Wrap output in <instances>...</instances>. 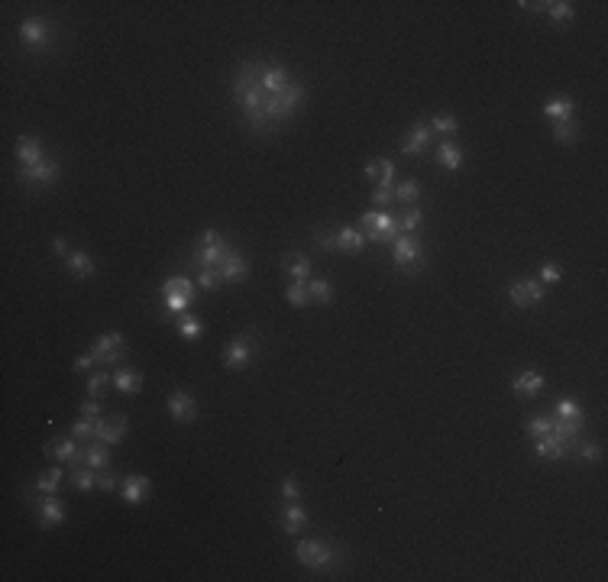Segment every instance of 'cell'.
Returning a JSON list of instances; mask_svg holds the SVG:
<instances>
[{
    "instance_id": "1",
    "label": "cell",
    "mask_w": 608,
    "mask_h": 582,
    "mask_svg": "<svg viewBox=\"0 0 608 582\" xmlns=\"http://www.w3.org/2000/svg\"><path fill=\"white\" fill-rule=\"evenodd\" d=\"M230 94L243 113L246 130L256 136H269L298 113V107L308 98V88L294 81L282 62L246 58L233 75Z\"/></svg>"
},
{
    "instance_id": "2",
    "label": "cell",
    "mask_w": 608,
    "mask_h": 582,
    "mask_svg": "<svg viewBox=\"0 0 608 582\" xmlns=\"http://www.w3.org/2000/svg\"><path fill=\"white\" fill-rule=\"evenodd\" d=\"M294 560L301 563V566L314 569V573H334L336 566H340V550L330 544V540H321V537H308L301 540L298 547H294Z\"/></svg>"
},
{
    "instance_id": "3",
    "label": "cell",
    "mask_w": 608,
    "mask_h": 582,
    "mask_svg": "<svg viewBox=\"0 0 608 582\" xmlns=\"http://www.w3.org/2000/svg\"><path fill=\"white\" fill-rule=\"evenodd\" d=\"M230 253H233V246H230V239H227V233L207 227V230H201V237H197L191 262H195L197 269H220Z\"/></svg>"
},
{
    "instance_id": "4",
    "label": "cell",
    "mask_w": 608,
    "mask_h": 582,
    "mask_svg": "<svg viewBox=\"0 0 608 582\" xmlns=\"http://www.w3.org/2000/svg\"><path fill=\"white\" fill-rule=\"evenodd\" d=\"M392 259L398 275H418L427 266V249L424 239L418 233H398V239L392 243Z\"/></svg>"
},
{
    "instance_id": "5",
    "label": "cell",
    "mask_w": 608,
    "mask_h": 582,
    "mask_svg": "<svg viewBox=\"0 0 608 582\" xmlns=\"http://www.w3.org/2000/svg\"><path fill=\"white\" fill-rule=\"evenodd\" d=\"M359 230L366 233V243H376V246H392L401 233L398 217L392 211H378V207H372V211H366L359 217Z\"/></svg>"
},
{
    "instance_id": "6",
    "label": "cell",
    "mask_w": 608,
    "mask_h": 582,
    "mask_svg": "<svg viewBox=\"0 0 608 582\" xmlns=\"http://www.w3.org/2000/svg\"><path fill=\"white\" fill-rule=\"evenodd\" d=\"M126 353H130L126 337L123 333H117V330H107V333H101V337L91 343L94 365H104V369H120L123 359H126Z\"/></svg>"
},
{
    "instance_id": "7",
    "label": "cell",
    "mask_w": 608,
    "mask_h": 582,
    "mask_svg": "<svg viewBox=\"0 0 608 582\" xmlns=\"http://www.w3.org/2000/svg\"><path fill=\"white\" fill-rule=\"evenodd\" d=\"M58 175H62V169H58V162L52 159V155H46V159L39 162V165H20L16 169V182L23 185V188H52V185L58 182Z\"/></svg>"
},
{
    "instance_id": "8",
    "label": "cell",
    "mask_w": 608,
    "mask_h": 582,
    "mask_svg": "<svg viewBox=\"0 0 608 582\" xmlns=\"http://www.w3.org/2000/svg\"><path fill=\"white\" fill-rule=\"evenodd\" d=\"M256 350H259L256 330H243L239 337H233L230 343H227V350H224V365H227L230 372L246 369V365L252 363V356H256Z\"/></svg>"
},
{
    "instance_id": "9",
    "label": "cell",
    "mask_w": 608,
    "mask_h": 582,
    "mask_svg": "<svg viewBox=\"0 0 608 582\" xmlns=\"http://www.w3.org/2000/svg\"><path fill=\"white\" fill-rule=\"evenodd\" d=\"M52 23L46 16H29V20L20 23V43L33 52H42V49H52Z\"/></svg>"
},
{
    "instance_id": "10",
    "label": "cell",
    "mask_w": 608,
    "mask_h": 582,
    "mask_svg": "<svg viewBox=\"0 0 608 582\" xmlns=\"http://www.w3.org/2000/svg\"><path fill=\"white\" fill-rule=\"evenodd\" d=\"M26 502L29 505H36L39 527H46V531H52V527H58L65 521V505L58 502L56 495H33V492H26Z\"/></svg>"
},
{
    "instance_id": "11",
    "label": "cell",
    "mask_w": 608,
    "mask_h": 582,
    "mask_svg": "<svg viewBox=\"0 0 608 582\" xmlns=\"http://www.w3.org/2000/svg\"><path fill=\"white\" fill-rule=\"evenodd\" d=\"M544 281L537 279H517L508 285V298L511 304H517V308H531V304H540L544 301Z\"/></svg>"
},
{
    "instance_id": "12",
    "label": "cell",
    "mask_w": 608,
    "mask_h": 582,
    "mask_svg": "<svg viewBox=\"0 0 608 582\" xmlns=\"http://www.w3.org/2000/svg\"><path fill=\"white\" fill-rule=\"evenodd\" d=\"M168 414H172V421H178V424H195L197 421V401H195V395L185 392V388L168 392Z\"/></svg>"
},
{
    "instance_id": "13",
    "label": "cell",
    "mask_w": 608,
    "mask_h": 582,
    "mask_svg": "<svg viewBox=\"0 0 608 582\" xmlns=\"http://www.w3.org/2000/svg\"><path fill=\"white\" fill-rule=\"evenodd\" d=\"M433 146V133L427 123H414L411 130L405 133V142H401V155H411V159H418V155H427Z\"/></svg>"
},
{
    "instance_id": "14",
    "label": "cell",
    "mask_w": 608,
    "mask_h": 582,
    "mask_svg": "<svg viewBox=\"0 0 608 582\" xmlns=\"http://www.w3.org/2000/svg\"><path fill=\"white\" fill-rule=\"evenodd\" d=\"M149 492H153V482H149V476H140V472H130L120 482V495H123L126 505H143L149 498Z\"/></svg>"
},
{
    "instance_id": "15",
    "label": "cell",
    "mask_w": 608,
    "mask_h": 582,
    "mask_svg": "<svg viewBox=\"0 0 608 582\" xmlns=\"http://www.w3.org/2000/svg\"><path fill=\"white\" fill-rule=\"evenodd\" d=\"M308 521H311V514H308V508L301 505V502H282L279 524H282V531L285 534H301L304 527H308Z\"/></svg>"
},
{
    "instance_id": "16",
    "label": "cell",
    "mask_w": 608,
    "mask_h": 582,
    "mask_svg": "<svg viewBox=\"0 0 608 582\" xmlns=\"http://www.w3.org/2000/svg\"><path fill=\"white\" fill-rule=\"evenodd\" d=\"M130 417L126 414H113V417H101L98 421V437H94V443H107V447H113V443H120L126 437V427H130Z\"/></svg>"
},
{
    "instance_id": "17",
    "label": "cell",
    "mask_w": 608,
    "mask_h": 582,
    "mask_svg": "<svg viewBox=\"0 0 608 582\" xmlns=\"http://www.w3.org/2000/svg\"><path fill=\"white\" fill-rule=\"evenodd\" d=\"M81 447H84L81 440H75L71 434H65V437H58V440H49V443H46V447H42V453H46V456H56L58 463H71Z\"/></svg>"
},
{
    "instance_id": "18",
    "label": "cell",
    "mask_w": 608,
    "mask_h": 582,
    "mask_svg": "<svg viewBox=\"0 0 608 582\" xmlns=\"http://www.w3.org/2000/svg\"><path fill=\"white\" fill-rule=\"evenodd\" d=\"M544 385H547L544 375H540V372H534V369H527V372H521V375L511 382V392H515L517 398H534V395L544 392Z\"/></svg>"
},
{
    "instance_id": "19",
    "label": "cell",
    "mask_w": 608,
    "mask_h": 582,
    "mask_svg": "<svg viewBox=\"0 0 608 582\" xmlns=\"http://www.w3.org/2000/svg\"><path fill=\"white\" fill-rule=\"evenodd\" d=\"M65 269H68L75 279H91V275L98 272V262H94L91 253H84V249H71V253L65 256Z\"/></svg>"
},
{
    "instance_id": "20",
    "label": "cell",
    "mask_w": 608,
    "mask_h": 582,
    "mask_svg": "<svg viewBox=\"0 0 608 582\" xmlns=\"http://www.w3.org/2000/svg\"><path fill=\"white\" fill-rule=\"evenodd\" d=\"M534 453L540 459H567L570 450L557 434H544V437H534Z\"/></svg>"
},
{
    "instance_id": "21",
    "label": "cell",
    "mask_w": 608,
    "mask_h": 582,
    "mask_svg": "<svg viewBox=\"0 0 608 582\" xmlns=\"http://www.w3.org/2000/svg\"><path fill=\"white\" fill-rule=\"evenodd\" d=\"M246 275H249V262H246V256L243 253H237L233 249L230 256L224 259V266H220V281H246Z\"/></svg>"
},
{
    "instance_id": "22",
    "label": "cell",
    "mask_w": 608,
    "mask_h": 582,
    "mask_svg": "<svg viewBox=\"0 0 608 582\" xmlns=\"http://www.w3.org/2000/svg\"><path fill=\"white\" fill-rule=\"evenodd\" d=\"M437 162H440L447 172H460L463 165H466V152H463L453 140H443L440 146H437Z\"/></svg>"
},
{
    "instance_id": "23",
    "label": "cell",
    "mask_w": 608,
    "mask_h": 582,
    "mask_svg": "<svg viewBox=\"0 0 608 582\" xmlns=\"http://www.w3.org/2000/svg\"><path fill=\"white\" fill-rule=\"evenodd\" d=\"M46 159V152H42V142L36 140V136H20V142H16V162L20 165H39V162Z\"/></svg>"
},
{
    "instance_id": "24",
    "label": "cell",
    "mask_w": 608,
    "mask_h": 582,
    "mask_svg": "<svg viewBox=\"0 0 608 582\" xmlns=\"http://www.w3.org/2000/svg\"><path fill=\"white\" fill-rule=\"evenodd\" d=\"M336 249H340V253H363L366 233L356 230V227H340V230H336Z\"/></svg>"
},
{
    "instance_id": "25",
    "label": "cell",
    "mask_w": 608,
    "mask_h": 582,
    "mask_svg": "<svg viewBox=\"0 0 608 582\" xmlns=\"http://www.w3.org/2000/svg\"><path fill=\"white\" fill-rule=\"evenodd\" d=\"M113 388L120 395H136L143 388V372L136 369H113Z\"/></svg>"
},
{
    "instance_id": "26",
    "label": "cell",
    "mask_w": 608,
    "mask_h": 582,
    "mask_svg": "<svg viewBox=\"0 0 608 582\" xmlns=\"http://www.w3.org/2000/svg\"><path fill=\"white\" fill-rule=\"evenodd\" d=\"M62 479H65V469H62V466H52V469H46L33 482V492H36V495H58V485H62Z\"/></svg>"
},
{
    "instance_id": "27",
    "label": "cell",
    "mask_w": 608,
    "mask_h": 582,
    "mask_svg": "<svg viewBox=\"0 0 608 582\" xmlns=\"http://www.w3.org/2000/svg\"><path fill=\"white\" fill-rule=\"evenodd\" d=\"M282 269H285L292 279H301V281L311 279V259L304 253H285L282 256Z\"/></svg>"
},
{
    "instance_id": "28",
    "label": "cell",
    "mask_w": 608,
    "mask_h": 582,
    "mask_svg": "<svg viewBox=\"0 0 608 582\" xmlns=\"http://www.w3.org/2000/svg\"><path fill=\"white\" fill-rule=\"evenodd\" d=\"M84 463L98 472L110 469V447H107V443H88V447H84Z\"/></svg>"
},
{
    "instance_id": "29",
    "label": "cell",
    "mask_w": 608,
    "mask_h": 582,
    "mask_svg": "<svg viewBox=\"0 0 608 582\" xmlns=\"http://www.w3.org/2000/svg\"><path fill=\"white\" fill-rule=\"evenodd\" d=\"M162 295H182V298H191V301H195L197 285L191 279H185V275H172V279L162 281Z\"/></svg>"
},
{
    "instance_id": "30",
    "label": "cell",
    "mask_w": 608,
    "mask_h": 582,
    "mask_svg": "<svg viewBox=\"0 0 608 582\" xmlns=\"http://www.w3.org/2000/svg\"><path fill=\"white\" fill-rule=\"evenodd\" d=\"M553 417H557V421H586V407L573 398H560L557 405H553Z\"/></svg>"
},
{
    "instance_id": "31",
    "label": "cell",
    "mask_w": 608,
    "mask_h": 582,
    "mask_svg": "<svg viewBox=\"0 0 608 582\" xmlns=\"http://www.w3.org/2000/svg\"><path fill=\"white\" fill-rule=\"evenodd\" d=\"M570 456H576V459H582V463H599L602 459V443L579 437V440L573 443V450H570Z\"/></svg>"
},
{
    "instance_id": "32",
    "label": "cell",
    "mask_w": 608,
    "mask_h": 582,
    "mask_svg": "<svg viewBox=\"0 0 608 582\" xmlns=\"http://www.w3.org/2000/svg\"><path fill=\"white\" fill-rule=\"evenodd\" d=\"M285 301L292 304V308H308L311 304V291H308V281L301 279H292L285 288Z\"/></svg>"
},
{
    "instance_id": "33",
    "label": "cell",
    "mask_w": 608,
    "mask_h": 582,
    "mask_svg": "<svg viewBox=\"0 0 608 582\" xmlns=\"http://www.w3.org/2000/svg\"><path fill=\"white\" fill-rule=\"evenodd\" d=\"M544 117H550L553 123L560 120H573V98H553L544 104Z\"/></svg>"
},
{
    "instance_id": "34",
    "label": "cell",
    "mask_w": 608,
    "mask_h": 582,
    "mask_svg": "<svg viewBox=\"0 0 608 582\" xmlns=\"http://www.w3.org/2000/svg\"><path fill=\"white\" fill-rule=\"evenodd\" d=\"M427 127H431L433 136H453V133H460V120L453 113H433Z\"/></svg>"
},
{
    "instance_id": "35",
    "label": "cell",
    "mask_w": 608,
    "mask_h": 582,
    "mask_svg": "<svg viewBox=\"0 0 608 582\" xmlns=\"http://www.w3.org/2000/svg\"><path fill=\"white\" fill-rule=\"evenodd\" d=\"M553 140H557L560 146H573V142H579V123H576V120H560V123H553Z\"/></svg>"
},
{
    "instance_id": "36",
    "label": "cell",
    "mask_w": 608,
    "mask_h": 582,
    "mask_svg": "<svg viewBox=\"0 0 608 582\" xmlns=\"http://www.w3.org/2000/svg\"><path fill=\"white\" fill-rule=\"evenodd\" d=\"M71 485H75L78 492L98 489V469H91L88 463H84V466H75V469H71Z\"/></svg>"
},
{
    "instance_id": "37",
    "label": "cell",
    "mask_w": 608,
    "mask_h": 582,
    "mask_svg": "<svg viewBox=\"0 0 608 582\" xmlns=\"http://www.w3.org/2000/svg\"><path fill=\"white\" fill-rule=\"evenodd\" d=\"M98 421H101V417H98ZM98 421H94V417H84V414H81V421L71 424L68 434L75 437V440H81L84 447H88V443H94V437H98Z\"/></svg>"
},
{
    "instance_id": "38",
    "label": "cell",
    "mask_w": 608,
    "mask_h": 582,
    "mask_svg": "<svg viewBox=\"0 0 608 582\" xmlns=\"http://www.w3.org/2000/svg\"><path fill=\"white\" fill-rule=\"evenodd\" d=\"M308 291H311V301H317V304H334V298H336L334 285L327 279H311Z\"/></svg>"
},
{
    "instance_id": "39",
    "label": "cell",
    "mask_w": 608,
    "mask_h": 582,
    "mask_svg": "<svg viewBox=\"0 0 608 582\" xmlns=\"http://www.w3.org/2000/svg\"><path fill=\"white\" fill-rule=\"evenodd\" d=\"M544 14L550 16L553 23H570V20L576 16V7L570 4V0H553V4H547Z\"/></svg>"
},
{
    "instance_id": "40",
    "label": "cell",
    "mask_w": 608,
    "mask_h": 582,
    "mask_svg": "<svg viewBox=\"0 0 608 582\" xmlns=\"http://www.w3.org/2000/svg\"><path fill=\"white\" fill-rule=\"evenodd\" d=\"M418 197H421V182H418V178H401L398 188H395V201L414 204Z\"/></svg>"
},
{
    "instance_id": "41",
    "label": "cell",
    "mask_w": 608,
    "mask_h": 582,
    "mask_svg": "<svg viewBox=\"0 0 608 582\" xmlns=\"http://www.w3.org/2000/svg\"><path fill=\"white\" fill-rule=\"evenodd\" d=\"M421 224H424V211H421L418 204H411V207H408V211L398 217V230L401 233H418Z\"/></svg>"
},
{
    "instance_id": "42",
    "label": "cell",
    "mask_w": 608,
    "mask_h": 582,
    "mask_svg": "<svg viewBox=\"0 0 608 582\" xmlns=\"http://www.w3.org/2000/svg\"><path fill=\"white\" fill-rule=\"evenodd\" d=\"M525 427H527V434H531V437L550 434V430H553V414H531Z\"/></svg>"
},
{
    "instance_id": "43",
    "label": "cell",
    "mask_w": 608,
    "mask_h": 582,
    "mask_svg": "<svg viewBox=\"0 0 608 582\" xmlns=\"http://www.w3.org/2000/svg\"><path fill=\"white\" fill-rule=\"evenodd\" d=\"M178 333H182L185 340H195V337H201L204 333V323L197 321V317H191V314H182L178 317Z\"/></svg>"
},
{
    "instance_id": "44",
    "label": "cell",
    "mask_w": 608,
    "mask_h": 582,
    "mask_svg": "<svg viewBox=\"0 0 608 582\" xmlns=\"http://www.w3.org/2000/svg\"><path fill=\"white\" fill-rule=\"evenodd\" d=\"M314 246L321 253H334L336 249V230H327V227H314Z\"/></svg>"
},
{
    "instance_id": "45",
    "label": "cell",
    "mask_w": 608,
    "mask_h": 582,
    "mask_svg": "<svg viewBox=\"0 0 608 582\" xmlns=\"http://www.w3.org/2000/svg\"><path fill=\"white\" fill-rule=\"evenodd\" d=\"M107 385H113L110 372H94L91 379H88V395H91V398H101V395L107 392Z\"/></svg>"
},
{
    "instance_id": "46",
    "label": "cell",
    "mask_w": 608,
    "mask_h": 582,
    "mask_svg": "<svg viewBox=\"0 0 608 582\" xmlns=\"http://www.w3.org/2000/svg\"><path fill=\"white\" fill-rule=\"evenodd\" d=\"M195 285H197V291H214L220 285V269H201Z\"/></svg>"
},
{
    "instance_id": "47",
    "label": "cell",
    "mask_w": 608,
    "mask_h": 582,
    "mask_svg": "<svg viewBox=\"0 0 608 582\" xmlns=\"http://www.w3.org/2000/svg\"><path fill=\"white\" fill-rule=\"evenodd\" d=\"M162 304H165V314L182 317L185 308L191 304V298H182V295H162Z\"/></svg>"
},
{
    "instance_id": "48",
    "label": "cell",
    "mask_w": 608,
    "mask_h": 582,
    "mask_svg": "<svg viewBox=\"0 0 608 582\" xmlns=\"http://www.w3.org/2000/svg\"><path fill=\"white\" fill-rule=\"evenodd\" d=\"M282 498H285V502H298L301 498V485H298V479L294 476L282 479Z\"/></svg>"
},
{
    "instance_id": "49",
    "label": "cell",
    "mask_w": 608,
    "mask_h": 582,
    "mask_svg": "<svg viewBox=\"0 0 608 582\" xmlns=\"http://www.w3.org/2000/svg\"><path fill=\"white\" fill-rule=\"evenodd\" d=\"M395 201V188H376L372 191V204H376L378 211H388V204Z\"/></svg>"
},
{
    "instance_id": "50",
    "label": "cell",
    "mask_w": 608,
    "mask_h": 582,
    "mask_svg": "<svg viewBox=\"0 0 608 582\" xmlns=\"http://www.w3.org/2000/svg\"><path fill=\"white\" fill-rule=\"evenodd\" d=\"M376 188H395V162L382 159V178H378Z\"/></svg>"
},
{
    "instance_id": "51",
    "label": "cell",
    "mask_w": 608,
    "mask_h": 582,
    "mask_svg": "<svg viewBox=\"0 0 608 582\" xmlns=\"http://www.w3.org/2000/svg\"><path fill=\"white\" fill-rule=\"evenodd\" d=\"M560 279H563V272H560L557 262H544V266H540V281H547V285H557Z\"/></svg>"
},
{
    "instance_id": "52",
    "label": "cell",
    "mask_w": 608,
    "mask_h": 582,
    "mask_svg": "<svg viewBox=\"0 0 608 582\" xmlns=\"http://www.w3.org/2000/svg\"><path fill=\"white\" fill-rule=\"evenodd\" d=\"M81 414H84V417H94V421H98V417H104V405H101V398H88V401H84Z\"/></svg>"
},
{
    "instance_id": "53",
    "label": "cell",
    "mask_w": 608,
    "mask_h": 582,
    "mask_svg": "<svg viewBox=\"0 0 608 582\" xmlns=\"http://www.w3.org/2000/svg\"><path fill=\"white\" fill-rule=\"evenodd\" d=\"M120 485V479H117V472H110V469H104V472H98V489L101 492H113Z\"/></svg>"
},
{
    "instance_id": "54",
    "label": "cell",
    "mask_w": 608,
    "mask_h": 582,
    "mask_svg": "<svg viewBox=\"0 0 608 582\" xmlns=\"http://www.w3.org/2000/svg\"><path fill=\"white\" fill-rule=\"evenodd\" d=\"M366 178L378 185V178H382V159H369V162H366Z\"/></svg>"
},
{
    "instance_id": "55",
    "label": "cell",
    "mask_w": 608,
    "mask_h": 582,
    "mask_svg": "<svg viewBox=\"0 0 608 582\" xmlns=\"http://www.w3.org/2000/svg\"><path fill=\"white\" fill-rule=\"evenodd\" d=\"M91 365H94V356H91V353H84V356H78L75 363H71V369H75V372H88Z\"/></svg>"
},
{
    "instance_id": "56",
    "label": "cell",
    "mask_w": 608,
    "mask_h": 582,
    "mask_svg": "<svg viewBox=\"0 0 608 582\" xmlns=\"http://www.w3.org/2000/svg\"><path fill=\"white\" fill-rule=\"evenodd\" d=\"M52 249H56L58 256H68V253H71L68 243H65V237H52Z\"/></svg>"
}]
</instances>
